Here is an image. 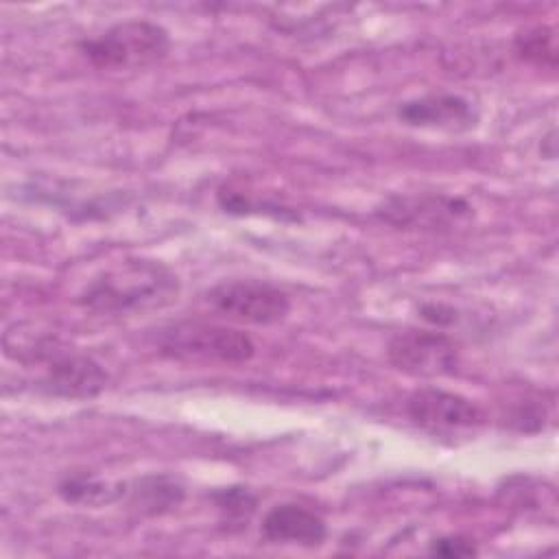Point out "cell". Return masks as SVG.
<instances>
[{"mask_svg": "<svg viewBox=\"0 0 559 559\" xmlns=\"http://www.w3.org/2000/svg\"><path fill=\"white\" fill-rule=\"evenodd\" d=\"M107 384L105 369L85 354H61L50 356V365L41 378V389L48 395L66 400H90L96 397Z\"/></svg>", "mask_w": 559, "mask_h": 559, "instance_id": "9", "label": "cell"}, {"mask_svg": "<svg viewBox=\"0 0 559 559\" xmlns=\"http://www.w3.org/2000/svg\"><path fill=\"white\" fill-rule=\"evenodd\" d=\"M170 35L164 26L146 20H127L105 33L83 39L81 55L103 70H138L166 57Z\"/></svg>", "mask_w": 559, "mask_h": 559, "instance_id": "2", "label": "cell"}, {"mask_svg": "<svg viewBox=\"0 0 559 559\" xmlns=\"http://www.w3.org/2000/svg\"><path fill=\"white\" fill-rule=\"evenodd\" d=\"M419 314L432 325H450L456 321V310L445 304H424L419 308Z\"/></svg>", "mask_w": 559, "mask_h": 559, "instance_id": "16", "label": "cell"}, {"mask_svg": "<svg viewBox=\"0 0 559 559\" xmlns=\"http://www.w3.org/2000/svg\"><path fill=\"white\" fill-rule=\"evenodd\" d=\"M389 360L395 369L419 376L439 378L450 376L459 367V347L443 332L404 330L389 343Z\"/></svg>", "mask_w": 559, "mask_h": 559, "instance_id": "5", "label": "cell"}, {"mask_svg": "<svg viewBox=\"0 0 559 559\" xmlns=\"http://www.w3.org/2000/svg\"><path fill=\"white\" fill-rule=\"evenodd\" d=\"M164 354L177 358H212L223 362H245L255 354L249 334L210 323H175L159 336Z\"/></svg>", "mask_w": 559, "mask_h": 559, "instance_id": "3", "label": "cell"}, {"mask_svg": "<svg viewBox=\"0 0 559 559\" xmlns=\"http://www.w3.org/2000/svg\"><path fill=\"white\" fill-rule=\"evenodd\" d=\"M262 535L273 544H297L310 548L325 539L328 526L314 511L295 502H282L264 515Z\"/></svg>", "mask_w": 559, "mask_h": 559, "instance_id": "10", "label": "cell"}, {"mask_svg": "<svg viewBox=\"0 0 559 559\" xmlns=\"http://www.w3.org/2000/svg\"><path fill=\"white\" fill-rule=\"evenodd\" d=\"M57 491L66 502L98 507V504H109V502L118 500L120 496H124L127 485L124 483H114L111 485V483L98 480L94 476L79 474V476H70V478L61 480Z\"/></svg>", "mask_w": 559, "mask_h": 559, "instance_id": "12", "label": "cell"}, {"mask_svg": "<svg viewBox=\"0 0 559 559\" xmlns=\"http://www.w3.org/2000/svg\"><path fill=\"white\" fill-rule=\"evenodd\" d=\"M212 500H214L221 522L227 526V531H238V528L247 526V522L251 520V515L258 507L255 493L240 485L216 489L212 493Z\"/></svg>", "mask_w": 559, "mask_h": 559, "instance_id": "13", "label": "cell"}, {"mask_svg": "<svg viewBox=\"0 0 559 559\" xmlns=\"http://www.w3.org/2000/svg\"><path fill=\"white\" fill-rule=\"evenodd\" d=\"M207 301L225 317L253 325H271L290 312L288 295L262 280H225L210 288Z\"/></svg>", "mask_w": 559, "mask_h": 559, "instance_id": "4", "label": "cell"}, {"mask_svg": "<svg viewBox=\"0 0 559 559\" xmlns=\"http://www.w3.org/2000/svg\"><path fill=\"white\" fill-rule=\"evenodd\" d=\"M430 555H439V557H472L476 555V546L461 535H445L439 537L430 544Z\"/></svg>", "mask_w": 559, "mask_h": 559, "instance_id": "15", "label": "cell"}, {"mask_svg": "<svg viewBox=\"0 0 559 559\" xmlns=\"http://www.w3.org/2000/svg\"><path fill=\"white\" fill-rule=\"evenodd\" d=\"M179 280L157 260L129 258L103 269L81 293L79 304L100 314H138L170 306Z\"/></svg>", "mask_w": 559, "mask_h": 559, "instance_id": "1", "label": "cell"}, {"mask_svg": "<svg viewBox=\"0 0 559 559\" xmlns=\"http://www.w3.org/2000/svg\"><path fill=\"white\" fill-rule=\"evenodd\" d=\"M397 118L408 127L459 133L476 127L478 111L459 94H428L402 103L397 107Z\"/></svg>", "mask_w": 559, "mask_h": 559, "instance_id": "8", "label": "cell"}, {"mask_svg": "<svg viewBox=\"0 0 559 559\" xmlns=\"http://www.w3.org/2000/svg\"><path fill=\"white\" fill-rule=\"evenodd\" d=\"M515 50L520 52V57L535 61V63H555L557 57V48H555V35L550 28H531L522 35H518L515 41Z\"/></svg>", "mask_w": 559, "mask_h": 559, "instance_id": "14", "label": "cell"}, {"mask_svg": "<svg viewBox=\"0 0 559 559\" xmlns=\"http://www.w3.org/2000/svg\"><path fill=\"white\" fill-rule=\"evenodd\" d=\"M408 417L432 432L472 430L485 424V413L478 404L465 395L443 391L437 386H424L411 393L406 402Z\"/></svg>", "mask_w": 559, "mask_h": 559, "instance_id": "7", "label": "cell"}, {"mask_svg": "<svg viewBox=\"0 0 559 559\" xmlns=\"http://www.w3.org/2000/svg\"><path fill=\"white\" fill-rule=\"evenodd\" d=\"M183 500V485L166 474L144 476L129 489V502L144 515H159L177 509Z\"/></svg>", "mask_w": 559, "mask_h": 559, "instance_id": "11", "label": "cell"}, {"mask_svg": "<svg viewBox=\"0 0 559 559\" xmlns=\"http://www.w3.org/2000/svg\"><path fill=\"white\" fill-rule=\"evenodd\" d=\"M380 218L397 227L448 229L472 216V205L461 197L408 194L391 197L378 207Z\"/></svg>", "mask_w": 559, "mask_h": 559, "instance_id": "6", "label": "cell"}]
</instances>
